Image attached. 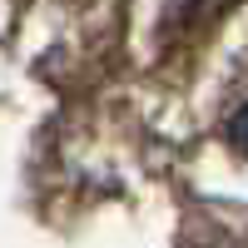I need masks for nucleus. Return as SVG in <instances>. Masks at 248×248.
I'll return each instance as SVG.
<instances>
[{"instance_id":"obj_1","label":"nucleus","mask_w":248,"mask_h":248,"mask_svg":"<svg viewBox=\"0 0 248 248\" xmlns=\"http://www.w3.org/2000/svg\"><path fill=\"white\" fill-rule=\"evenodd\" d=\"M229 139H233V149H243V154H248V105L229 119Z\"/></svg>"}]
</instances>
